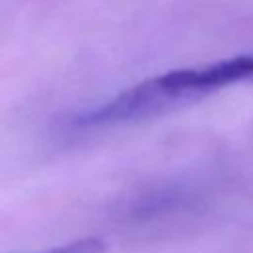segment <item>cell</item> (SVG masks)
<instances>
[{"label":"cell","mask_w":253,"mask_h":253,"mask_svg":"<svg viewBox=\"0 0 253 253\" xmlns=\"http://www.w3.org/2000/svg\"><path fill=\"white\" fill-rule=\"evenodd\" d=\"M194 196L188 194L184 188H164L158 194H150L140 198V202L128 211L134 223L148 225L154 221H164V217L176 215L180 210H188Z\"/></svg>","instance_id":"1"},{"label":"cell","mask_w":253,"mask_h":253,"mask_svg":"<svg viewBox=\"0 0 253 253\" xmlns=\"http://www.w3.org/2000/svg\"><path fill=\"white\" fill-rule=\"evenodd\" d=\"M107 251V243L99 237H83V239H75L57 247H47L42 251H30V253H105Z\"/></svg>","instance_id":"2"}]
</instances>
